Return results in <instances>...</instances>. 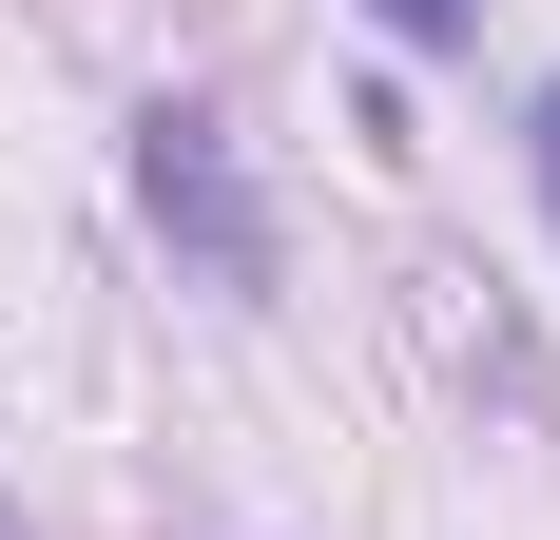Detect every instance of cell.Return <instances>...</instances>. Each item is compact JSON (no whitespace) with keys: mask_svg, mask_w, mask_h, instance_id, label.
I'll list each match as a JSON object with an SVG mask.
<instances>
[{"mask_svg":"<svg viewBox=\"0 0 560 540\" xmlns=\"http://www.w3.org/2000/svg\"><path fill=\"white\" fill-rule=\"evenodd\" d=\"M136 213H155L174 251L213 270V290H271V270H290L271 193L232 174V116H194V97H155V116H136Z\"/></svg>","mask_w":560,"mask_h":540,"instance_id":"obj_1","label":"cell"},{"mask_svg":"<svg viewBox=\"0 0 560 540\" xmlns=\"http://www.w3.org/2000/svg\"><path fill=\"white\" fill-rule=\"evenodd\" d=\"M368 20H387V39H406V58H445V39H464V20H483V0H368Z\"/></svg>","mask_w":560,"mask_h":540,"instance_id":"obj_2","label":"cell"},{"mask_svg":"<svg viewBox=\"0 0 560 540\" xmlns=\"http://www.w3.org/2000/svg\"><path fill=\"white\" fill-rule=\"evenodd\" d=\"M522 174H541V213H560V78H541V116H522Z\"/></svg>","mask_w":560,"mask_h":540,"instance_id":"obj_3","label":"cell"}]
</instances>
